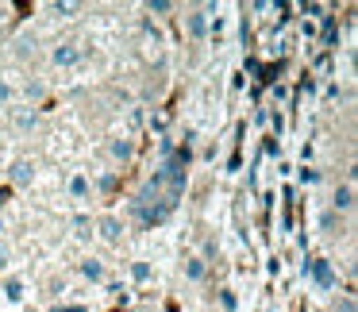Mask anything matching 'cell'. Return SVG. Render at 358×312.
<instances>
[{
  "label": "cell",
  "instance_id": "obj_1",
  "mask_svg": "<svg viewBox=\"0 0 358 312\" xmlns=\"http://www.w3.org/2000/svg\"><path fill=\"white\" fill-rule=\"evenodd\" d=\"M308 278L316 281L320 289H335V270H331L327 258H312V262H308Z\"/></svg>",
  "mask_w": 358,
  "mask_h": 312
},
{
  "label": "cell",
  "instance_id": "obj_2",
  "mask_svg": "<svg viewBox=\"0 0 358 312\" xmlns=\"http://www.w3.org/2000/svg\"><path fill=\"white\" fill-rule=\"evenodd\" d=\"M96 232H101V239L120 243V235H124V224H120L116 216H101V220H96Z\"/></svg>",
  "mask_w": 358,
  "mask_h": 312
},
{
  "label": "cell",
  "instance_id": "obj_3",
  "mask_svg": "<svg viewBox=\"0 0 358 312\" xmlns=\"http://www.w3.org/2000/svg\"><path fill=\"white\" fill-rule=\"evenodd\" d=\"M185 31L193 35V39H204V35H208V12H189V16H185Z\"/></svg>",
  "mask_w": 358,
  "mask_h": 312
},
{
  "label": "cell",
  "instance_id": "obj_4",
  "mask_svg": "<svg viewBox=\"0 0 358 312\" xmlns=\"http://www.w3.org/2000/svg\"><path fill=\"white\" fill-rule=\"evenodd\" d=\"M31 178H35V166L27 162V158L12 162V185H31Z\"/></svg>",
  "mask_w": 358,
  "mask_h": 312
},
{
  "label": "cell",
  "instance_id": "obj_5",
  "mask_svg": "<svg viewBox=\"0 0 358 312\" xmlns=\"http://www.w3.org/2000/svg\"><path fill=\"white\" fill-rule=\"evenodd\" d=\"M81 62V50L73 47V43H62V47L55 50V66H78Z\"/></svg>",
  "mask_w": 358,
  "mask_h": 312
},
{
  "label": "cell",
  "instance_id": "obj_6",
  "mask_svg": "<svg viewBox=\"0 0 358 312\" xmlns=\"http://www.w3.org/2000/svg\"><path fill=\"white\" fill-rule=\"evenodd\" d=\"M335 208L331 212H350V208H355V189H350V185H339V189H335Z\"/></svg>",
  "mask_w": 358,
  "mask_h": 312
},
{
  "label": "cell",
  "instance_id": "obj_7",
  "mask_svg": "<svg viewBox=\"0 0 358 312\" xmlns=\"http://www.w3.org/2000/svg\"><path fill=\"white\" fill-rule=\"evenodd\" d=\"M320 227H324L327 235H339L343 232V216L339 212H324V216H320Z\"/></svg>",
  "mask_w": 358,
  "mask_h": 312
},
{
  "label": "cell",
  "instance_id": "obj_8",
  "mask_svg": "<svg viewBox=\"0 0 358 312\" xmlns=\"http://www.w3.org/2000/svg\"><path fill=\"white\" fill-rule=\"evenodd\" d=\"M35 124H39V112H35V108H24V112H16V127H20V132H31Z\"/></svg>",
  "mask_w": 358,
  "mask_h": 312
},
{
  "label": "cell",
  "instance_id": "obj_9",
  "mask_svg": "<svg viewBox=\"0 0 358 312\" xmlns=\"http://www.w3.org/2000/svg\"><path fill=\"white\" fill-rule=\"evenodd\" d=\"M185 274H189V281H204V274H208L204 258H189V262H185Z\"/></svg>",
  "mask_w": 358,
  "mask_h": 312
},
{
  "label": "cell",
  "instance_id": "obj_10",
  "mask_svg": "<svg viewBox=\"0 0 358 312\" xmlns=\"http://www.w3.org/2000/svg\"><path fill=\"white\" fill-rule=\"evenodd\" d=\"M81 274H85L89 281H104V266L96 262V258H85V262H81Z\"/></svg>",
  "mask_w": 358,
  "mask_h": 312
},
{
  "label": "cell",
  "instance_id": "obj_11",
  "mask_svg": "<svg viewBox=\"0 0 358 312\" xmlns=\"http://www.w3.org/2000/svg\"><path fill=\"white\" fill-rule=\"evenodd\" d=\"M4 297H8L12 304H20V301H24V281H20V278L4 281Z\"/></svg>",
  "mask_w": 358,
  "mask_h": 312
},
{
  "label": "cell",
  "instance_id": "obj_12",
  "mask_svg": "<svg viewBox=\"0 0 358 312\" xmlns=\"http://www.w3.org/2000/svg\"><path fill=\"white\" fill-rule=\"evenodd\" d=\"M108 150H112V158H131V143L127 139H112Z\"/></svg>",
  "mask_w": 358,
  "mask_h": 312
},
{
  "label": "cell",
  "instance_id": "obj_13",
  "mask_svg": "<svg viewBox=\"0 0 358 312\" xmlns=\"http://www.w3.org/2000/svg\"><path fill=\"white\" fill-rule=\"evenodd\" d=\"M335 312H358V304H355V297H350V293H343V297H335Z\"/></svg>",
  "mask_w": 358,
  "mask_h": 312
},
{
  "label": "cell",
  "instance_id": "obj_14",
  "mask_svg": "<svg viewBox=\"0 0 358 312\" xmlns=\"http://www.w3.org/2000/svg\"><path fill=\"white\" fill-rule=\"evenodd\" d=\"M147 12H150V16H166V12H173V4H170V0H150Z\"/></svg>",
  "mask_w": 358,
  "mask_h": 312
},
{
  "label": "cell",
  "instance_id": "obj_15",
  "mask_svg": "<svg viewBox=\"0 0 358 312\" xmlns=\"http://www.w3.org/2000/svg\"><path fill=\"white\" fill-rule=\"evenodd\" d=\"M131 278L135 281H150V262H131Z\"/></svg>",
  "mask_w": 358,
  "mask_h": 312
},
{
  "label": "cell",
  "instance_id": "obj_16",
  "mask_svg": "<svg viewBox=\"0 0 358 312\" xmlns=\"http://www.w3.org/2000/svg\"><path fill=\"white\" fill-rule=\"evenodd\" d=\"M55 12L70 20V16H78V4H70V0H55Z\"/></svg>",
  "mask_w": 358,
  "mask_h": 312
},
{
  "label": "cell",
  "instance_id": "obj_17",
  "mask_svg": "<svg viewBox=\"0 0 358 312\" xmlns=\"http://www.w3.org/2000/svg\"><path fill=\"white\" fill-rule=\"evenodd\" d=\"M70 193H73V197H85V193H89V181H85V178H73V181H70Z\"/></svg>",
  "mask_w": 358,
  "mask_h": 312
},
{
  "label": "cell",
  "instance_id": "obj_18",
  "mask_svg": "<svg viewBox=\"0 0 358 312\" xmlns=\"http://www.w3.org/2000/svg\"><path fill=\"white\" fill-rule=\"evenodd\" d=\"M220 304H224L227 312H235V309H239V301H235V293H227V289L220 293Z\"/></svg>",
  "mask_w": 358,
  "mask_h": 312
},
{
  "label": "cell",
  "instance_id": "obj_19",
  "mask_svg": "<svg viewBox=\"0 0 358 312\" xmlns=\"http://www.w3.org/2000/svg\"><path fill=\"white\" fill-rule=\"evenodd\" d=\"M301 181H304V185H316V181H320V170H312V166H308V170H301Z\"/></svg>",
  "mask_w": 358,
  "mask_h": 312
},
{
  "label": "cell",
  "instance_id": "obj_20",
  "mask_svg": "<svg viewBox=\"0 0 358 312\" xmlns=\"http://www.w3.org/2000/svg\"><path fill=\"white\" fill-rule=\"evenodd\" d=\"M12 101V85L8 81H0V104H8Z\"/></svg>",
  "mask_w": 358,
  "mask_h": 312
},
{
  "label": "cell",
  "instance_id": "obj_21",
  "mask_svg": "<svg viewBox=\"0 0 358 312\" xmlns=\"http://www.w3.org/2000/svg\"><path fill=\"white\" fill-rule=\"evenodd\" d=\"M304 16H324V4H304Z\"/></svg>",
  "mask_w": 358,
  "mask_h": 312
},
{
  "label": "cell",
  "instance_id": "obj_22",
  "mask_svg": "<svg viewBox=\"0 0 358 312\" xmlns=\"http://www.w3.org/2000/svg\"><path fill=\"white\" fill-rule=\"evenodd\" d=\"M50 312H89L85 304H66V309H50Z\"/></svg>",
  "mask_w": 358,
  "mask_h": 312
},
{
  "label": "cell",
  "instance_id": "obj_23",
  "mask_svg": "<svg viewBox=\"0 0 358 312\" xmlns=\"http://www.w3.org/2000/svg\"><path fill=\"white\" fill-rule=\"evenodd\" d=\"M4 262H8V250H4V247H0V266H4Z\"/></svg>",
  "mask_w": 358,
  "mask_h": 312
},
{
  "label": "cell",
  "instance_id": "obj_24",
  "mask_svg": "<svg viewBox=\"0 0 358 312\" xmlns=\"http://www.w3.org/2000/svg\"><path fill=\"white\" fill-rule=\"evenodd\" d=\"M0 232H4V220H0Z\"/></svg>",
  "mask_w": 358,
  "mask_h": 312
},
{
  "label": "cell",
  "instance_id": "obj_25",
  "mask_svg": "<svg viewBox=\"0 0 358 312\" xmlns=\"http://www.w3.org/2000/svg\"><path fill=\"white\" fill-rule=\"evenodd\" d=\"M0 20H4V8H0Z\"/></svg>",
  "mask_w": 358,
  "mask_h": 312
}]
</instances>
